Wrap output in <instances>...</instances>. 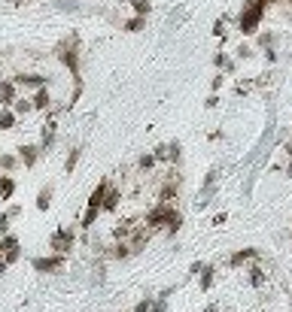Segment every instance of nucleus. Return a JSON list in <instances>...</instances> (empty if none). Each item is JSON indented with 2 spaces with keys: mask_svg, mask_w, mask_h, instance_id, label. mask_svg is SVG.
I'll return each instance as SVG.
<instances>
[{
  "mask_svg": "<svg viewBox=\"0 0 292 312\" xmlns=\"http://www.w3.org/2000/svg\"><path fill=\"white\" fill-rule=\"evenodd\" d=\"M119 203H122V194H119V188H113V185H110L107 194H104V200H100V212H116Z\"/></svg>",
  "mask_w": 292,
  "mask_h": 312,
  "instance_id": "nucleus-10",
  "label": "nucleus"
},
{
  "mask_svg": "<svg viewBox=\"0 0 292 312\" xmlns=\"http://www.w3.org/2000/svg\"><path fill=\"white\" fill-rule=\"evenodd\" d=\"M250 261H259V249H253V246L234 252V255H228V267L238 270V267H243V264H250Z\"/></svg>",
  "mask_w": 292,
  "mask_h": 312,
  "instance_id": "nucleus-8",
  "label": "nucleus"
},
{
  "mask_svg": "<svg viewBox=\"0 0 292 312\" xmlns=\"http://www.w3.org/2000/svg\"><path fill=\"white\" fill-rule=\"evenodd\" d=\"M131 6H134V13H137L140 18H146V15L152 13V3H149V0H134Z\"/></svg>",
  "mask_w": 292,
  "mask_h": 312,
  "instance_id": "nucleus-22",
  "label": "nucleus"
},
{
  "mask_svg": "<svg viewBox=\"0 0 292 312\" xmlns=\"http://www.w3.org/2000/svg\"><path fill=\"white\" fill-rule=\"evenodd\" d=\"M16 100H18L16 82H13V79H0V103H3V109H9Z\"/></svg>",
  "mask_w": 292,
  "mask_h": 312,
  "instance_id": "nucleus-9",
  "label": "nucleus"
},
{
  "mask_svg": "<svg viewBox=\"0 0 292 312\" xmlns=\"http://www.w3.org/2000/svg\"><path fill=\"white\" fill-rule=\"evenodd\" d=\"M18 124V115L13 109H0V131H13Z\"/></svg>",
  "mask_w": 292,
  "mask_h": 312,
  "instance_id": "nucleus-15",
  "label": "nucleus"
},
{
  "mask_svg": "<svg viewBox=\"0 0 292 312\" xmlns=\"http://www.w3.org/2000/svg\"><path fill=\"white\" fill-rule=\"evenodd\" d=\"M265 3L268 0H246V6L241 13V33L243 37H253V33L259 30V21L265 15Z\"/></svg>",
  "mask_w": 292,
  "mask_h": 312,
  "instance_id": "nucleus-1",
  "label": "nucleus"
},
{
  "mask_svg": "<svg viewBox=\"0 0 292 312\" xmlns=\"http://www.w3.org/2000/svg\"><path fill=\"white\" fill-rule=\"evenodd\" d=\"M274 43V33H262L259 37V45H271Z\"/></svg>",
  "mask_w": 292,
  "mask_h": 312,
  "instance_id": "nucleus-29",
  "label": "nucleus"
},
{
  "mask_svg": "<svg viewBox=\"0 0 292 312\" xmlns=\"http://www.w3.org/2000/svg\"><path fill=\"white\" fill-rule=\"evenodd\" d=\"M265 279H268V276H265V270H259V267H250V285H253V288H262V285H265Z\"/></svg>",
  "mask_w": 292,
  "mask_h": 312,
  "instance_id": "nucleus-21",
  "label": "nucleus"
},
{
  "mask_svg": "<svg viewBox=\"0 0 292 312\" xmlns=\"http://www.w3.org/2000/svg\"><path fill=\"white\" fill-rule=\"evenodd\" d=\"M201 267H204V264H201V261H195L192 267H189V276H198V273H201Z\"/></svg>",
  "mask_w": 292,
  "mask_h": 312,
  "instance_id": "nucleus-32",
  "label": "nucleus"
},
{
  "mask_svg": "<svg viewBox=\"0 0 292 312\" xmlns=\"http://www.w3.org/2000/svg\"><path fill=\"white\" fill-rule=\"evenodd\" d=\"M31 103H33V109H49V103H52V94H49V85H46V88H37V91H33V97H31Z\"/></svg>",
  "mask_w": 292,
  "mask_h": 312,
  "instance_id": "nucleus-13",
  "label": "nucleus"
},
{
  "mask_svg": "<svg viewBox=\"0 0 292 312\" xmlns=\"http://www.w3.org/2000/svg\"><path fill=\"white\" fill-rule=\"evenodd\" d=\"M213 64H216V67H226V70H231V61H228V55H226V52H216Z\"/></svg>",
  "mask_w": 292,
  "mask_h": 312,
  "instance_id": "nucleus-25",
  "label": "nucleus"
},
{
  "mask_svg": "<svg viewBox=\"0 0 292 312\" xmlns=\"http://www.w3.org/2000/svg\"><path fill=\"white\" fill-rule=\"evenodd\" d=\"M80 158H82V149L76 146V149H70V155H67V161H64V173L70 176V173L76 170V164H80Z\"/></svg>",
  "mask_w": 292,
  "mask_h": 312,
  "instance_id": "nucleus-16",
  "label": "nucleus"
},
{
  "mask_svg": "<svg viewBox=\"0 0 292 312\" xmlns=\"http://www.w3.org/2000/svg\"><path fill=\"white\" fill-rule=\"evenodd\" d=\"M167 161H171L174 167L183 161V146H179V143H167Z\"/></svg>",
  "mask_w": 292,
  "mask_h": 312,
  "instance_id": "nucleus-18",
  "label": "nucleus"
},
{
  "mask_svg": "<svg viewBox=\"0 0 292 312\" xmlns=\"http://www.w3.org/2000/svg\"><path fill=\"white\" fill-rule=\"evenodd\" d=\"M0 203H3V200H0Z\"/></svg>",
  "mask_w": 292,
  "mask_h": 312,
  "instance_id": "nucleus-35",
  "label": "nucleus"
},
{
  "mask_svg": "<svg viewBox=\"0 0 292 312\" xmlns=\"http://www.w3.org/2000/svg\"><path fill=\"white\" fill-rule=\"evenodd\" d=\"M58 61L73 73L76 82H80V52H76V45H73V49H67V45H58Z\"/></svg>",
  "mask_w": 292,
  "mask_h": 312,
  "instance_id": "nucleus-6",
  "label": "nucleus"
},
{
  "mask_svg": "<svg viewBox=\"0 0 292 312\" xmlns=\"http://www.w3.org/2000/svg\"><path fill=\"white\" fill-rule=\"evenodd\" d=\"M13 194H16V179L9 176H0V200H13Z\"/></svg>",
  "mask_w": 292,
  "mask_h": 312,
  "instance_id": "nucleus-14",
  "label": "nucleus"
},
{
  "mask_svg": "<svg viewBox=\"0 0 292 312\" xmlns=\"http://www.w3.org/2000/svg\"><path fill=\"white\" fill-rule=\"evenodd\" d=\"M9 222H13V218H9L6 212H0V237H6V234H9Z\"/></svg>",
  "mask_w": 292,
  "mask_h": 312,
  "instance_id": "nucleus-26",
  "label": "nucleus"
},
{
  "mask_svg": "<svg viewBox=\"0 0 292 312\" xmlns=\"http://www.w3.org/2000/svg\"><path fill=\"white\" fill-rule=\"evenodd\" d=\"M49 249L55 255H64V252L73 249V227H58L55 234L49 237Z\"/></svg>",
  "mask_w": 292,
  "mask_h": 312,
  "instance_id": "nucleus-4",
  "label": "nucleus"
},
{
  "mask_svg": "<svg viewBox=\"0 0 292 312\" xmlns=\"http://www.w3.org/2000/svg\"><path fill=\"white\" fill-rule=\"evenodd\" d=\"M207 106H210V109H213V106H219V97H216V94H210V97H207Z\"/></svg>",
  "mask_w": 292,
  "mask_h": 312,
  "instance_id": "nucleus-33",
  "label": "nucleus"
},
{
  "mask_svg": "<svg viewBox=\"0 0 292 312\" xmlns=\"http://www.w3.org/2000/svg\"><path fill=\"white\" fill-rule=\"evenodd\" d=\"M143 28H146V18H140V15H134V18L125 21V30H131V33H137V30H143Z\"/></svg>",
  "mask_w": 292,
  "mask_h": 312,
  "instance_id": "nucleus-23",
  "label": "nucleus"
},
{
  "mask_svg": "<svg viewBox=\"0 0 292 312\" xmlns=\"http://www.w3.org/2000/svg\"><path fill=\"white\" fill-rule=\"evenodd\" d=\"M9 109H13L16 115H28V112H33V103H31V100H25V97H18Z\"/></svg>",
  "mask_w": 292,
  "mask_h": 312,
  "instance_id": "nucleus-19",
  "label": "nucleus"
},
{
  "mask_svg": "<svg viewBox=\"0 0 292 312\" xmlns=\"http://www.w3.org/2000/svg\"><path fill=\"white\" fill-rule=\"evenodd\" d=\"M6 215H9V218H18V215H21V206H9Z\"/></svg>",
  "mask_w": 292,
  "mask_h": 312,
  "instance_id": "nucleus-31",
  "label": "nucleus"
},
{
  "mask_svg": "<svg viewBox=\"0 0 292 312\" xmlns=\"http://www.w3.org/2000/svg\"><path fill=\"white\" fill-rule=\"evenodd\" d=\"M179 215V209H174L171 203H159V206H152L149 215H146V227H152V230H162L174 222V218Z\"/></svg>",
  "mask_w": 292,
  "mask_h": 312,
  "instance_id": "nucleus-2",
  "label": "nucleus"
},
{
  "mask_svg": "<svg viewBox=\"0 0 292 312\" xmlns=\"http://www.w3.org/2000/svg\"><path fill=\"white\" fill-rule=\"evenodd\" d=\"M213 279H216V267H213V264H204V267H201V273H198L201 291H210V288H213Z\"/></svg>",
  "mask_w": 292,
  "mask_h": 312,
  "instance_id": "nucleus-12",
  "label": "nucleus"
},
{
  "mask_svg": "<svg viewBox=\"0 0 292 312\" xmlns=\"http://www.w3.org/2000/svg\"><path fill=\"white\" fill-rule=\"evenodd\" d=\"M286 173H289V179H292V164H289V167H286Z\"/></svg>",
  "mask_w": 292,
  "mask_h": 312,
  "instance_id": "nucleus-34",
  "label": "nucleus"
},
{
  "mask_svg": "<svg viewBox=\"0 0 292 312\" xmlns=\"http://www.w3.org/2000/svg\"><path fill=\"white\" fill-rule=\"evenodd\" d=\"M31 267L37 270V273H58L61 267H64V255H43V258H33L31 261Z\"/></svg>",
  "mask_w": 292,
  "mask_h": 312,
  "instance_id": "nucleus-5",
  "label": "nucleus"
},
{
  "mask_svg": "<svg viewBox=\"0 0 292 312\" xmlns=\"http://www.w3.org/2000/svg\"><path fill=\"white\" fill-rule=\"evenodd\" d=\"M149 312H167V300H155L152 297V309Z\"/></svg>",
  "mask_w": 292,
  "mask_h": 312,
  "instance_id": "nucleus-28",
  "label": "nucleus"
},
{
  "mask_svg": "<svg viewBox=\"0 0 292 312\" xmlns=\"http://www.w3.org/2000/svg\"><path fill=\"white\" fill-rule=\"evenodd\" d=\"M49 206H52V185H46V188L37 194V209H40V212H46Z\"/></svg>",
  "mask_w": 292,
  "mask_h": 312,
  "instance_id": "nucleus-17",
  "label": "nucleus"
},
{
  "mask_svg": "<svg viewBox=\"0 0 292 312\" xmlns=\"http://www.w3.org/2000/svg\"><path fill=\"white\" fill-rule=\"evenodd\" d=\"M18 164V158L16 155H0V170H6V173H13Z\"/></svg>",
  "mask_w": 292,
  "mask_h": 312,
  "instance_id": "nucleus-24",
  "label": "nucleus"
},
{
  "mask_svg": "<svg viewBox=\"0 0 292 312\" xmlns=\"http://www.w3.org/2000/svg\"><path fill=\"white\" fill-rule=\"evenodd\" d=\"M37 158H40V146H31V143H28V146H18V161H21L28 170L37 164Z\"/></svg>",
  "mask_w": 292,
  "mask_h": 312,
  "instance_id": "nucleus-11",
  "label": "nucleus"
},
{
  "mask_svg": "<svg viewBox=\"0 0 292 312\" xmlns=\"http://www.w3.org/2000/svg\"><path fill=\"white\" fill-rule=\"evenodd\" d=\"M152 309V297H143L137 306H134V312H149Z\"/></svg>",
  "mask_w": 292,
  "mask_h": 312,
  "instance_id": "nucleus-27",
  "label": "nucleus"
},
{
  "mask_svg": "<svg viewBox=\"0 0 292 312\" xmlns=\"http://www.w3.org/2000/svg\"><path fill=\"white\" fill-rule=\"evenodd\" d=\"M0 258L6 261V267H13V264L21 258V242L16 234H6V237H0Z\"/></svg>",
  "mask_w": 292,
  "mask_h": 312,
  "instance_id": "nucleus-3",
  "label": "nucleus"
},
{
  "mask_svg": "<svg viewBox=\"0 0 292 312\" xmlns=\"http://www.w3.org/2000/svg\"><path fill=\"white\" fill-rule=\"evenodd\" d=\"M155 164H159V161H155V155H152V152H149V155H140V158H137V167H140L143 173L155 170Z\"/></svg>",
  "mask_w": 292,
  "mask_h": 312,
  "instance_id": "nucleus-20",
  "label": "nucleus"
},
{
  "mask_svg": "<svg viewBox=\"0 0 292 312\" xmlns=\"http://www.w3.org/2000/svg\"><path fill=\"white\" fill-rule=\"evenodd\" d=\"M222 28H226V18H219V21H216V28H213V33H216V37H222V33H226Z\"/></svg>",
  "mask_w": 292,
  "mask_h": 312,
  "instance_id": "nucleus-30",
  "label": "nucleus"
},
{
  "mask_svg": "<svg viewBox=\"0 0 292 312\" xmlns=\"http://www.w3.org/2000/svg\"><path fill=\"white\" fill-rule=\"evenodd\" d=\"M13 82H16V88H46L49 85V79L43 76V73H18V76H13Z\"/></svg>",
  "mask_w": 292,
  "mask_h": 312,
  "instance_id": "nucleus-7",
  "label": "nucleus"
}]
</instances>
